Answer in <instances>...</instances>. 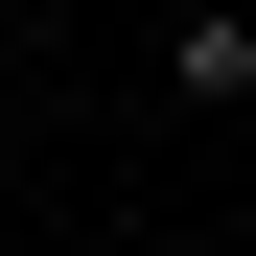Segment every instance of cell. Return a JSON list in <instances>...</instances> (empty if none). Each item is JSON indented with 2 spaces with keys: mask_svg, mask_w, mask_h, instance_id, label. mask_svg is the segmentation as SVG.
I'll return each mask as SVG.
<instances>
[{
  "mask_svg": "<svg viewBox=\"0 0 256 256\" xmlns=\"http://www.w3.org/2000/svg\"><path fill=\"white\" fill-rule=\"evenodd\" d=\"M163 70H186V94L233 116V94H256V24H233V0H186V24H163Z\"/></svg>",
  "mask_w": 256,
  "mask_h": 256,
  "instance_id": "cell-1",
  "label": "cell"
}]
</instances>
